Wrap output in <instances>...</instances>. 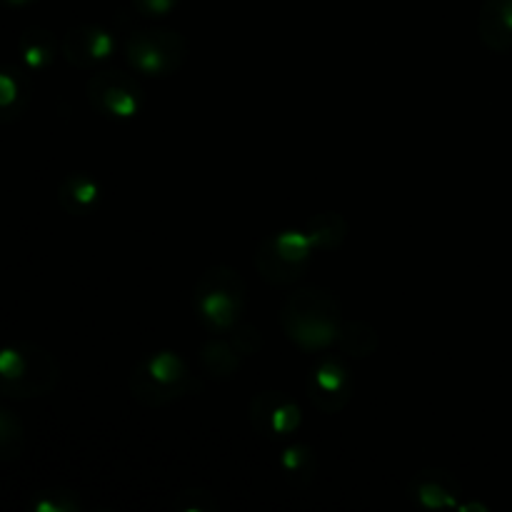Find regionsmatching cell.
Instances as JSON below:
<instances>
[{
	"instance_id": "cell-11",
	"label": "cell",
	"mask_w": 512,
	"mask_h": 512,
	"mask_svg": "<svg viewBox=\"0 0 512 512\" xmlns=\"http://www.w3.org/2000/svg\"><path fill=\"white\" fill-rule=\"evenodd\" d=\"M408 495L418 508L428 512L458 510L463 503V485L448 470L425 468L413 475L408 485Z\"/></svg>"
},
{
	"instance_id": "cell-8",
	"label": "cell",
	"mask_w": 512,
	"mask_h": 512,
	"mask_svg": "<svg viewBox=\"0 0 512 512\" xmlns=\"http://www.w3.org/2000/svg\"><path fill=\"white\" fill-rule=\"evenodd\" d=\"M353 373H350L348 365L340 358H323L320 363L313 365V370L308 373V398L313 400V405L323 413L335 415L340 410H345V405L353 398Z\"/></svg>"
},
{
	"instance_id": "cell-17",
	"label": "cell",
	"mask_w": 512,
	"mask_h": 512,
	"mask_svg": "<svg viewBox=\"0 0 512 512\" xmlns=\"http://www.w3.org/2000/svg\"><path fill=\"white\" fill-rule=\"evenodd\" d=\"M280 470H283L285 483L293 485L295 490H305L318 473V458L310 445L293 443L280 453Z\"/></svg>"
},
{
	"instance_id": "cell-12",
	"label": "cell",
	"mask_w": 512,
	"mask_h": 512,
	"mask_svg": "<svg viewBox=\"0 0 512 512\" xmlns=\"http://www.w3.org/2000/svg\"><path fill=\"white\" fill-rule=\"evenodd\" d=\"M33 100V78L23 63L0 68V123H15L25 115Z\"/></svg>"
},
{
	"instance_id": "cell-21",
	"label": "cell",
	"mask_w": 512,
	"mask_h": 512,
	"mask_svg": "<svg viewBox=\"0 0 512 512\" xmlns=\"http://www.w3.org/2000/svg\"><path fill=\"white\" fill-rule=\"evenodd\" d=\"M30 508H33V512H80L83 503H80V495L73 493V490L53 488L35 493Z\"/></svg>"
},
{
	"instance_id": "cell-15",
	"label": "cell",
	"mask_w": 512,
	"mask_h": 512,
	"mask_svg": "<svg viewBox=\"0 0 512 512\" xmlns=\"http://www.w3.org/2000/svg\"><path fill=\"white\" fill-rule=\"evenodd\" d=\"M60 48H63V40L55 38L48 28H28L18 40L20 63H23L30 73L50 68L53 60L58 58Z\"/></svg>"
},
{
	"instance_id": "cell-22",
	"label": "cell",
	"mask_w": 512,
	"mask_h": 512,
	"mask_svg": "<svg viewBox=\"0 0 512 512\" xmlns=\"http://www.w3.org/2000/svg\"><path fill=\"white\" fill-rule=\"evenodd\" d=\"M173 508L178 512H218V500H215L213 493L208 490H180L173 498Z\"/></svg>"
},
{
	"instance_id": "cell-1",
	"label": "cell",
	"mask_w": 512,
	"mask_h": 512,
	"mask_svg": "<svg viewBox=\"0 0 512 512\" xmlns=\"http://www.w3.org/2000/svg\"><path fill=\"white\" fill-rule=\"evenodd\" d=\"M343 305L330 290L303 288L285 298L280 325L298 348L315 353L338 343L343 330Z\"/></svg>"
},
{
	"instance_id": "cell-13",
	"label": "cell",
	"mask_w": 512,
	"mask_h": 512,
	"mask_svg": "<svg viewBox=\"0 0 512 512\" xmlns=\"http://www.w3.org/2000/svg\"><path fill=\"white\" fill-rule=\"evenodd\" d=\"M103 200V188L90 173H68L58 185V203L68 215H90Z\"/></svg>"
},
{
	"instance_id": "cell-7",
	"label": "cell",
	"mask_w": 512,
	"mask_h": 512,
	"mask_svg": "<svg viewBox=\"0 0 512 512\" xmlns=\"http://www.w3.org/2000/svg\"><path fill=\"white\" fill-rule=\"evenodd\" d=\"M85 93H88L90 108L108 118H135L143 108V88L138 78L125 70H98L90 75Z\"/></svg>"
},
{
	"instance_id": "cell-9",
	"label": "cell",
	"mask_w": 512,
	"mask_h": 512,
	"mask_svg": "<svg viewBox=\"0 0 512 512\" xmlns=\"http://www.w3.org/2000/svg\"><path fill=\"white\" fill-rule=\"evenodd\" d=\"M303 423L298 403L280 390H263L250 400V425L258 435L270 440L293 435Z\"/></svg>"
},
{
	"instance_id": "cell-10",
	"label": "cell",
	"mask_w": 512,
	"mask_h": 512,
	"mask_svg": "<svg viewBox=\"0 0 512 512\" xmlns=\"http://www.w3.org/2000/svg\"><path fill=\"white\" fill-rule=\"evenodd\" d=\"M118 40L103 25H75L63 35V58L68 60L73 68H98L100 63L113 58Z\"/></svg>"
},
{
	"instance_id": "cell-14",
	"label": "cell",
	"mask_w": 512,
	"mask_h": 512,
	"mask_svg": "<svg viewBox=\"0 0 512 512\" xmlns=\"http://www.w3.org/2000/svg\"><path fill=\"white\" fill-rule=\"evenodd\" d=\"M480 40L493 53L512 50V0H485L478 18Z\"/></svg>"
},
{
	"instance_id": "cell-24",
	"label": "cell",
	"mask_w": 512,
	"mask_h": 512,
	"mask_svg": "<svg viewBox=\"0 0 512 512\" xmlns=\"http://www.w3.org/2000/svg\"><path fill=\"white\" fill-rule=\"evenodd\" d=\"M8 5H13V8H23V5H30L35 3V0H5Z\"/></svg>"
},
{
	"instance_id": "cell-5",
	"label": "cell",
	"mask_w": 512,
	"mask_h": 512,
	"mask_svg": "<svg viewBox=\"0 0 512 512\" xmlns=\"http://www.w3.org/2000/svg\"><path fill=\"white\" fill-rule=\"evenodd\" d=\"M125 58L130 68L148 78H168L188 60V40L170 28L135 30L125 40Z\"/></svg>"
},
{
	"instance_id": "cell-20",
	"label": "cell",
	"mask_w": 512,
	"mask_h": 512,
	"mask_svg": "<svg viewBox=\"0 0 512 512\" xmlns=\"http://www.w3.org/2000/svg\"><path fill=\"white\" fill-rule=\"evenodd\" d=\"M23 420L10 408L0 410V460L13 463L23 455Z\"/></svg>"
},
{
	"instance_id": "cell-4",
	"label": "cell",
	"mask_w": 512,
	"mask_h": 512,
	"mask_svg": "<svg viewBox=\"0 0 512 512\" xmlns=\"http://www.w3.org/2000/svg\"><path fill=\"white\" fill-rule=\"evenodd\" d=\"M195 313L210 333H230L245 308V280L228 265H215L195 285Z\"/></svg>"
},
{
	"instance_id": "cell-6",
	"label": "cell",
	"mask_w": 512,
	"mask_h": 512,
	"mask_svg": "<svg viewBox=\"0 0 512 512\" xmlns=\"http://www.w3.org/2000/svg\"><path fill=\"white\" fill-rule=\"evenodd\" d=\"M313 250L305 230H283L260 245L255 270L273 285H293L308 270Z\"/></svg>"
},
{
	"instance_id": "cell-16",
	"label": "cell",
	"mask_w": 512,
	"mask_h": 512,
	"mask_svg": "<svg viewBox=\"0 0 512 512\" xmlns=\"http://www.w3.org/2000/svg\"><path fill=\"white\" fill-rule=\"evenodd\" d=\"M245 355L240 353L238 345L230 338H210L208 343L200 348V363L203 370L215 380H228L238 373L240 363H243Z\"/></svg>"
},
{
	"instance_id": "cell-3",
	"label": "cell",
	"mask_w": 512,
	"mask_h": 512,
	"mask_svg": "<svg viewBox=\"0 0 512 512\" xmlns=\"http://www.w3.org/2000/svg\"><path fill=\"white\" fill-rule=\"evenodd\" d=\"M128 385L133 398L145 408H165L183 395L200 390V380L173 350H160L140 360L130 373Z\"/></svg>"
},
{
	"instance_id": "cell-19",
	"label": "cell",
	"mask_w": 512,
	"mask_h": 512,
	"mask_svg": "<svg viewBox=\"0 0 512 512\" xmlns=\"http://www.w3.org/2000/svg\"><path fill=\"white\" fill-rule=\"evenodd\" d=\"M378 333H375L373 325L363 323V320H345L343 330H340L338 345L348 355L355 358H368L378 350Z\"/></svg>"
},
{
	"instance_id": "cell-18",
	"label": "cell",
	"mask_w": 512,
	"mask_h": 512,
	"mask_svg": "<svg viewBox=\"0 0 512 512\" xmlns=\"http://www.w3.org/2000/svg\"><path fill=\"white\" fill-rule=\"evenodd\" d=\"M305 233H308L315 250H335L340 248V243L345 240L348 223H345L343 215L338 213H318L315 218H310L308 225H305Z\"/></svg>"
},
{
	"instance_id": "cell-2",
	"label": "cell",
	"mask_w": 512,
	"mask_h": 512,
	"mask_svg": "<svg viewBox=\"0 0 512 512\" xmlns=\"http://www.w3.org/2000/svg\"><path fill=\"white\" fill-rule=\"evenodd\" d=\"M58 380V360L30 340H18L0 353V393L5 398H43L53 393Z\"/></svg>"
},
{
	"instance_id": "cell-23",
	"label": "cell",
	"mask_w": 512,
	"mask_h": 512,
	"mask_svg": "<svg viewBox=\"0 0 512 512\" xmlns=\"http://www.w3.org/2000/svg\"><path fill=\"white\" fill-rule=\"evenodd\" d=\"M180 0H133L135 10L148 18H163V15H170L175 8H178Z\"/></svg>"
}]
</instances>
